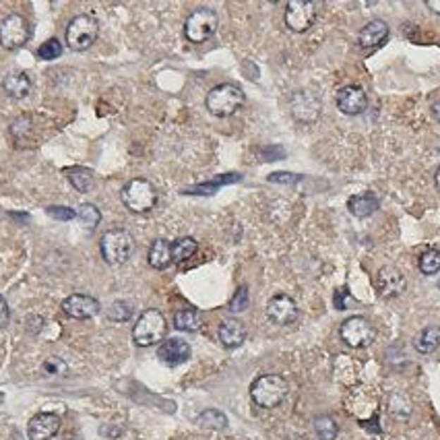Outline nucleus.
I'll return each mask as SVG.
<instances>
[{
  "mask_svg": "<svg viewBox=\"0 0 440 440\" xmlns=\"http://www.w3.org/2000/svg\"><path fill=\"white\" fill-rule=\"evenodd\" d=\"M413 348L422 355L434 353L440 348V326H426L413 337Z\"/></svg>",
  "mask_w": 440,
  "mask_h": 440,
  "instance_id": "412c9836",
  "label": "nucleus"
},
{
  "mask_svg": "<svg viewBox=\"0 0 440 440\" xmlns=\"http://www.w3.org/2000/svg\"><path fill=\"white\" fill-rule=\"evenodd\" d=\"M246 306H248V288L242 286V288H238V292H236L232 302H230V310L232 312H242V310H246Z\"/></svg>",
  "mask_w": 440,
  "mask_h": 440,
  "instance_id": "f704fd0d",
  "label": "nucleus"
},
{
  "mask_svg": "<svg viewBox=\"0 0 440 440\" xmlns=\"http://www.w3.org/2000/svg\"><path fill=\"white\" fill-rule=\"evenodd\" d=\"M60 430V417L56 413H37L28 424L30 440H52Z\"/></svg>",
  "mask_w": 440,
  "mask_h": 440,
  "instance_id": "2eb2a0df",
  "label": "nucleus"
},
{
  "mask_svg": "<svg viewBox=\"0 0 440 440\" xmlns=\"http://www.w3.org/2000/svg\"><path fill=\"white\" fill-rule=\"evenodd\" d=\"M99 302L91 295L85 293H73L68 295L64 302H62V310L71 317V319H79V321H85L91 319L99 312Z\"/></svg>",
  "mask_w": 440,
  "mask_h": 440,
  "instance_id": "4468645a",
  "label": "nucleus"
},
{
  "mask_svg": "<svg viewBox=\"0 0 440 440\" xmlns=\"http://www.w3.org/2000/svg\"><path fill=\"white\" fill-rule=\"evenodd\" d=\"M166 331H168V323H166V317L155 310V308H149L145 310L139 321L133 329V339L137 346L141 348H149V346H157L164 341L166 337Z\"/></svg>",
  "mask_w": 440,
  "mask_h": 440,
  "instance_id": "7ed1b4c3",
  "label": "nucleus"
},
{
  "mask_svg": "<svg viewBox=\"0 0 440 440\" xmlns=\"http://www.w3.org/2000/svg\"><path fill=\"white\" fill-rule=\"evenodd\" d=\"M199 250L197 240L192 238H180L172 244V263H184Z\"/></svg>",
  "mask_w": 440,
  "mask_h": 440,
  "instance_id": "a878e982",
  "label": "nucleus"
},
{
  "mask_svg": "<svg viewBox=\"0 0 440 440\" xmlns=\"http://www.w3.org/2000/svg\"><path fill=\"white\" fill-rule=\"evenodd\" d=\"M439 290H440V283H439Z\"/></svg>",
  "mask_w": 440,
  "mask_h": 440,
  "instance_id": "37998d69",
  "label": "nucleus"
},
{
  "mask_svg": "<svg viewBox=\"0 0 440 440\" xmlns=\"http://www.w3.org/2000/svg\"><path fill=\"white\" fill-rule=\"evenodd\" d=\"M267 319L273 324H279V326H288L298 319V306L293 302V298L286 295V293H277L273 295L269 302H267Z\"/></svg>",
  "mask_w": 440,
  "mask_h": 440,
  "instance_id": "f8f14e48",
  "label": "nucleus"
},
{
  "mask_svg": "<svg viewBox=\"0 0 440 440\" xmlns=\"http://www.w3.org/2000/svg\"><path fill=\"white\" fill-rule=\"evenodd\" d=\"M99 248H102V257L106 263L122 264L130 259V255L135 250V240L126 230L116 228V230H110L102 236Z\"/></svg>",
  "mask_w": 440,
  "mask_h": 440,
  "instance_id": "39448f33",
  "label": "nucleus"
},
{
  "mask_svg": "<svg viewBox=\"0 0 440 440\" xmlns=\"http://www.w3.org/2000/svg\"><path fill=\"white\" fill-rule=\"evenodd\" d=\"M99 33V23L93 15H79L66 28V44L75 52H83L93 46Z\"/></svg>",
  "mask_w": 440,
  "mask_h": 440,
  "instance_id": "423d86ee",
  "label": "nucleus"
},
{
  "mask_svg": "<svg viewBox=\"0 0 440 440\" xmlns=\"http://www.w3.org/2000/svg\"><path fill=\"white\" fill-rule=\"evenodd\" d=\"M8 317H11V312H8V304H6V300L0 295V326H4V324L8 323Z\"/></svg>",
  "mask_w": 440,
  "mask_h": 440,
  "instance_id": "4c0bfd02",
  "label": "nucleus"
},
{
  "mask_svg": "<svg viewBox=\"0 0 440 440\" xmlns=\"http://www.w3.org/2000/svg\"><path fill=\"white\" fill-rule=\"evenodd\" d=\"M389 37V25L382 21V19H372L368 25H364L360 35H358V44L366 50H372V48H379L386 42Z\"/></svg>",
  "mask_w": 440,
  "mask_h": 440,
  "instance_id": "a211bd4d",
  "label": "nucleus"
},
{
  "mask_svg": "<svg viewBox=\"0 0 440 440\" xmlns=\"http://www.w3.org/2000/svg\"><path fill=\"white\" fill-rule=\"evenodd\" d=\"M44 372L48 374V377H62L64 372H66V364L60 360V358H56V355H50L46 362H44Z\"/></svg>",
  "mask_w": 440,
  "mask_h": 440,
  "instance_id": "72a5a7b5",
  "label": "nucleus"
},
{
  "mask_svg": "<svg viewBox=\"0 0 440 440\" xmlns=\"http://www.w3.org/2000/svg\"><path fill=\"white\" fill-rule=\"evenodd\" d=\"M302 176H298V174H286V172H275V174H271L269 176V180L271 182H283V184H288V182H298Z\"/></svg>",
  "mask_w": 440,
  "mask_h": 440,
  "instance_id": "e433bc0d",
  "label": "nucleus"
},
{
  "mask_svg": "<svg viewBox=\"0 0 440 440\" xmlns=\"http://www.w3.org/2000/svg\"><path fill=\"white\" fill-rule=\"evenodd\" d=\"M147 261L153 269H168L172 264V244L164 238H157L149 248Z\"/></svg>",
  "mask_w": 440,
  "mask_h": 440,
  "instance_id": "aec40b11",
  "label": "nucleus"
},
{
  "mask_svg": "<svg viewBox=\"0 0 440 440\" xmlns=\"http://www.w3.org/2000/svg\"><path fill=\"white\" fill-rule=\"evenodd\" d=\"M317 21V2L292 0L286 6V25L293 33H306Z\"/></svg>",
  "mask_w": 440,
  "mask_h": 440,
  "instance_id": "1a4fd4ad",
  "label": "nucleus"
},
{
  "mask_svg": "<svg viewBox=\"0 0 440 440\" xmlns=\"http://www.w3.org/2000/svg\"><path fill=\"white\" fill-rule=\"evenodd\" d=\"M28 39H30V25L21 15L13 13L0 23V44H2V48L17 50Z\"/></svg>",
  "mask_w": 440,
  "mask_h": 440,
  "instance_id": "9d476101",
  "label": "nucleus"
},
{
  "mask_svg": "<svg viewBox=\"0 0 440 440\" xmlns=\"http://www.w3.org/2000/svg\"><path fill=\"white\" fill-rule=\"evenodd\" d=\"M290 110H292L293 118L300 120V122H314L321 116L323 106H321V99L314 93H310L306 89H298L290 97Z\"/></svg>",
  "mask_w": 440,
  "mask_h": 440,
  "instance_id": "9b49d317",
  "label": "nucleus"
},
{
  "mask_svg": "<svg viewBox=\"0 0 440 440\" xmlns=\"http://www.w3.org/2000/svg\"><path fill=\"white\" fill-rule=\"evenodd\" d=\"M46 211H48V215H50V217L60 219V221H71V219H75V217H77V211H75V209H71V207H48Z\"/></svg>",
  "mask_w": 440,
  "mask_h": 440,
  "instance_id": "c9c22d12",
  "label": "nucleus"
},
{
  "mask_svg": "<svg viewBox=\"0 0 440 440\" xmlns=\"http://www.w3.org/2000/svg\"><path fill=\"white\" fill-rule=\"evenodd\" d=\"M77 219L81 221V226L83 228H87V230H95L97 228V224H99V219H102V213H99V209L95 205H81L77 209Z\"/></svg>",
  "mask_w": 440,
  "mask_h": 440,
  "instance_id": "c756f323",
  "label": "nucleus"
},
{
  "mask_svg": "<svg viewBox=\"0 0 440 440\" xmlns=\"http://www.w3.org/2000/svg\"><path fill=\"white\" fill-rule=\"evenodd\" d=\"M348 209H350V213L355 215V217H370V215H374L381 209V203H379V199L374 195L366 192V195H355V197H352L348 201Z\"/></svg>",
  "mask_w": 440,
  "mask_h": 440,
  "instance_id": "5701e85b",
  "label": "nucleus"
},
{
  "mask_svg": "<svg viewBox=\"0 0 440 440\" xmlns=\"http://www.w3.org/2000/svg\"><path fill=\"white\" fill-rule=\"evenodd\" d=\"M314 432L319 440H335L337 439V424L331 415H317L314 417Z\"/></svg>",
  "mask_w": 440,
  "mask_h": 440,
  "instance_id": "bb28decb",
  "label": "nucleus"
},
{
  "mask_svg": "<svg viewBox=\"0 0 440 440\" xmlns=\"http://www.w3.org/2000/svg\"><path fill=\"white\" fill-rule=\"evenodd\" d=\"M290 384L283 377L279 374H263L250 386V397L252 401L263 408V410H273L277 405H281V401L288 397Z\"/></svg>",
  "mask_w": 440,
  "mask_h": 440,
  "instance_id": "f257e3e1",
  "label": "nucleus"
},
{
  "mask_svg": "<svg viewBox=\"0 0 440 440\" xmlns=\"http://www.w3.org/2000/svg\"><path fill=\"white\" fill-rule=\"evenodd\" d=\"M120 199H122V203H124V207L128 211H133V213H147L157 203V190L145 178H135V180H130L122 188Z\"/></svg>",
  "mask_w": 440,
  "mask_h": 440,
  "instance_id": "20e7f679",
  "label": "nucleus"
},
{
  "mask_svg": "<svg viewBox=\"0 0 440 440\" xmlns=\"http://www.w3.org/2000/svg\"><path fill=\"white\" fill-rule=\"evenodd\" d=\"M432 116H434V120H439L440 122V99L432 102Z\"/></svg>",
  "mask_w": 440,
  "mask_h": 440,
  "instance_id": "ea45409f",
  "label": "nucleus"
},
{
  "mask_svg": "<svg viewBox=\"0 0 440 440\" xmlns=\"http://www.w3.org/2000/svg\"><path fill=\"white\" fill-rule=\"evenodd\" d=\"M286 440H306V439H304V436H298V434H295V436H290V439H286Z\"/></svg>",
  "mask_w": 440,
  "mask_h": 440,
  "instance_id": "79ce46f5",
  "label": "nucleus"
},
{
  "mask_svg": "<svg viewBox=\"0 0 440 440\" xmlns=\"http://www.w3.org/2000/svg\"><path fill=\"white\" fill-rule=\"evenodd\" d=\"M236 180H240L238 174H228V176H219L215 178L213 182H209V184H199V186H192V188H186L184 192H190V195H213L221 184H230V182H236Z\"/></svg>",
  "mask_w": 440,
  "mask_h": 440,
  "instance_id": "cd10ccee",
  "label": "nucleus"
},
{
  "mask_svg": "<svg viewBox=\"0 0 440 440\" xmlns=\"http://www.w3.org/2000/svg\"><path fill=\"white\" fill-rule=\"evenodd\" d=\"M420 271L424 275H436L440 271V250L436 248H428L422 257H420Z\"/></svg>",
  "mask_w": 440,
  "mask_h": 440,
  "instance_id": "7c9ffc66",
  "label": "nucleus"
},
{
  "mask_svg": "<svg viewBox=\"0 0 440 440\" xmlns=\"http://www.w3.org/2000/svg\"><path fill=\"white\" fill-rule=\"evenodd\" d=\"M337 108L348 116H358L368 108V95L360 85H346L337 91Z\"/></svg>",
  "mask_w": 440,
  "mask_h": 440,
  "instance_id": "ddd939ff",
  "label": "nucleus"
},
{
  "mask_svg": "<svg viewBox=\"0 0 440 440\" xmlns=\"http://www.w3.org/2000/svg\"><path fill=\"white\" fill-rule=\"evenodd\" d=\"M64 174L79 192H89L93 188V172L87 168H68L64 170Z\"/></svg>",
  "mask_w": 440,
  "mask_h": 440,
  "instance_id": "393cba45",
  "label": "nucleus"
},
{
  "mask_svg": "<svg viewBox=\"0 0 440 440\" xmlns=\"http://www.w3.org/2000/svg\"><path fill=\"white\" fill-rule=\"evenodd\" d=\"M426 6H428L434 15H440V0H428Z\"/></svg>",
  "mask_w": 440,
  "mask_h": 440,
  "instance_id": "58836bf2",
  "label": "nucleus"
},
{
  "mask_svg": "<svg viewBox=\"0 0 440 440\" xmlns=\"http://www.w3.org/2000/svg\"><path fill=\"white\" fill-rule=\"evenodd\" d=\"M62 52H64V48H62V44H60L59 39H48V42H44L39 48H37V56L42 60H56L62 56Z\"/></svg>",
  "mask_w": 440,
  "mask_h": 440,
  "instance_id": "2f4dec72",
  "label": "nucleus"
},
{
  "mask_svg": "<svg viewBox=\"0 0 440 440\" xmlns=\"http://www.w3.org/2000/svg\"><path fill=\"white\" fill-rule=\"evenodd\" d=\"M133 317V306L128 302H114L110 308H108V319L110 321H116V323H124Z\"/></svg>",
  "mask_w": 440,
  "mask_h": 440,
  "instance_id": "473e14b6",
  "label": "nucleus"
},
{
  "mask_svg": "<svg viewBox=\"0 0 440 440\" xmlns=\"http://www.w3.org/2000/svg\"><path fill=\"white\" fill-rule=\"evenodd\" d=\"M339 335H341L343 343L350 348H368L374 341L377 331L364 317H352L341 323Z\"/></svg>",
  "mask_w": 440,
  "mask_h": 440,
  "instance_id": "6e6552de",
  "label": "nucleus"
},
{
  "mask_svg": "<svg viewBox=\"0 0 440 440\" xmlns=\"http://www.w3.org/2000/svg\"><path fill=\"white\" fill-rule=\"evenodd\" d=\"M157 355H159V360L164 362V364H168V366H180V364H184L188 358H190V346L184 341V339H166L161 346H159V350H157Z\"/></svg>",
  "mask_w": 440,
  "mask_h": 440,
  "instance_id": "f3484780",
  "label": "nucleus"
},
{
  "mask_svg": "<svg viewBox=\"0 0 440 440\" xmlns=\"http://www.w3.org/2000/svg\"><path fill=\"white\" fill-rule=\"evenodd\" d=\"M217 335H219V341H221L224 348L234 350V348H240L244 343L246 329H244V324L240 323L238 319H226V321H221V324H219Z\"/></svg>",
  "mask_w": 440,
  "mask_h": 440,
  "instance_id": "6ab92c4d",
  "label": "nucleus"
},
{
  "mask_svg": "<svg viewBox=\"0 0 440 440\" xmlns=\"http://www.w3.org/2000/svg\"><path fill=\"white\" fill-rule=\"evenodd\" d=\"M2 87L4 91L15 97V99H23L31 93V79L25 75V73H11L4 77L2 81Z\"/></svg>",
  "mask_w": 440,
  "mask_h": 440,
  "instance_id": "4be33fe9",
  "label": "nucleus"
},
{
  "mask_svg": "<svg viewBox=\"0 0 440 440\" xmlns=\"http://www.w3.org/2000/svg\"><path fill=\"white\" fill-rule=\"evenodd\" d=\"M217 31V15L211 8H197L184 23V35L192 44H203Z\"/></svg>",
  "mask_w": 440,
  "mask_h": 440,
  "instance_id": "0eeeda50",
  "label": "nucleus"
},
{
  "mask_svg": "<svg viewBox=\"0 0 440 440\" xmlns=\"http://www.w3.org/2000/svg\"><path fill=\"white\" fill-rule=\"evenodd\" d=\"M203 324V319L197 310L192 308H184V310H178L174 314V326L178 331H186V333H195L199 331Z\"/></svg>",
  "mask_w": 440,
  "mask_h": 440,
  "instance_id": "b1692460",
  "label": "nucleus"
},
{
  "mask_svg": "<svg viewBox=\"0 0 440 440\" xmlns=\"http://www.w3.org/2000/svg\"><path fill=\"white\" fill-rule=\"evenodd\" d=\"M203 428H211V430H224L228 428V417L219 410H207L199 415L197 420Z\"/></svg>",
  "mask_w": 440,
  "mask_h": 440,
  "instance_id": "c85d7f7f",
  "label": "nucleus"
},
{
  "mask_svg": "<svg viewBox=\"0 0 440 440\" xmlns=\"http://www.w3.org/2000/svg\"><path fill=\"white\" fill-rule=\"evenodd\" d=\"M207 110L217 118L236 114L244 104V91L234 83H221L207 93Z\"/></svg>",
  "mask_w": 440,
  "mask_h": 440,
  "instance_id": "f03ea898",
  "label": "nucleus"
},
{
  "mask_svg": "<svg viewBox=\"0 0 440 440\" xmlns=\"http://www.w3.org/2000/svg\"><path fill=\"white\" fill-rule=\"evenodd\" d=\"M434 184H436V188L440 190V168L436 170V176H434Z\"/></svg>",
  "mask_w": 440,
  "mask_h": 440,
  "instance_id": "a19ab883",
  "label": "nucleus"
},
{
  "mask_svg": "<svg viewBox=\"0 0 440 440\" xmlns=\"http://www.w3.org/2000/svg\"><path fill=\"white\" fill-rule=\"evenodd\" d=\"M408 281L403 277V273L395 267H382L377 275V290L382 298H397L405 292Z\"/></svg>",
  "mask_w": 440,
  "mask_h": 440,
  "instance_id": "dca6fc26",
  "label": "nucleus"
}]
</instances>
